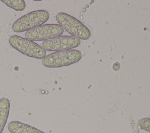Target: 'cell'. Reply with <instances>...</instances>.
Listing matches in <instances>:
<instances>
[{"instance_id":"obj_6","label":"cell","mask_w":150,"mask_h":133,"mask_svg":"<svg viewBox=\"0 0 150 133\" xmlns=\"http://www.w3.org/2000/svg\"><path fill=\"white\" fill-rule=\"evenodd\" d=\"M81 43V40L72 36H60L52 39L43 41L42 47L45 51L59 52L67 50L77 47Z\"/></svg>"},{"instance_id":"obj_1","label":"cell","mask_w":150,"mask_h":133,"mask_svg":"<svg viewBox=\"0 0 150 133\" xmlns=\"http://www.w3.org/2000/svg\"><path fill=\"white\" fill-rule=\"evenodd\" d=\"M56 19L64 30L71 36L83 40L90 37L91 32L88 28L76 18L65 12H59L56 15Z\"/></svg>"},{"instance_id":"obj_4","label":"cell","mask_w":150,"mask_h":133,"mask_svg":"<svg viewBox=\"0 0 150 133\" xmlns=\"http://www.w3.org/2000/svg\"><path fill=\"white\" fill-rule=\"evenodd\" d=\"M10 45L27 56L37 59H43L46 55V51L35 42L29 40L18 35H12L9 39Z\"/></svg>"},{"instance_id":"obj_5","label":"cell","mask_w":150,"mask_h":133,"mask_svg":"<svg viewBox=\"0 0 150 133\" xmlns=\"http://www.w3.org/2000/svg\"><path fill=\"white\" fill-rule=\"evenodd\" d=\"M63 28L59 24H43L26 32L25 38L35 41H45L62 36Z\"/></svg>"},{"instance_id":"obj_3","label":"cell","mask_w":150,"mask_h":133,"mask_svg":"<svg viewBox=\"0 0 150 133\" xmlns=\"http://www.w3.org/2000/svg\"><path fill=\"white\" fill-rule=\"evenodd\" d=\"M49 16V13L44 9L30 12L14 22L12 30L17 33L29 31L43 25L48 21Z\"/></svg>"},{"instance_id":"obj_2","label":"cell","mask_w":150,"mask_h":133,"mask_svg":"<svg viewBox=\"0 0 150 133\" xmlns=\"http://www.w3.org/2000/svg\"><path fill=\"white\" fill-rule=\"evenodd\" d=\"M81 58V52L76 49L54 52L42 59V64L49 68H58L74 64Z\"/></svg>"},{"instance_id":"obj_7","label":"cell","mask_w":150,"mask_h":133,"mask_svg":"<svg viewBox=\"0 0 150 133\" xmlns=\"http://www.w3.org/2000/svg\"><path fill=\"white\" fill-rule=\"evenodd\" d=\"M8 128L11 133H45L35 127L18 121L10 122Z\"/></svg>"},{"instance_id":"obj_10","label":"cell","mask_w":150,"mask_h":133,"mask_svg":"<svg viewBox=\"0 0 150 133\" xmlns=\"http://www.w3.org/2000/svg\"><path fill=\"white\" fill-rule=\"evenodd\" d=\"M138 125L144 130L150 132V118H142L138 121Z\"/></svg>"},{"instance_id":"obj_9","label":"cell","mask_w":150,"mask_h":133,"mask_svg":"<svg viewBox=\"0 0 150 133\" xmlns=\"http://www.w3.org/2000/svg\"><path fill=\"white\" fill-rule=\"evenodd\" d=\"M1 1L17 11H22L26 8L25 2L23 0H1Z\"/></svg>"},{"instance_id":"obj_8","label":"cell","mask_w":150,"mask_h":133,"mask_svg":"<svg viewBox=\"0 0 150 133\" xmlns=\"http://www.w3.org/2000/svg\"><path fill=\"white\" fill-rule=\"evenodd\" d=\"M10 102L6 98L0 99V133H2L6 124L9 114Z\"/></svg>"}]
</instances>
